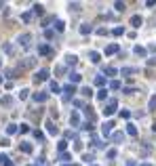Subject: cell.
Instances as JSON below:
<instances>
[{
  "label": "cell",
  "instance_id": "cell-1",
  "mask_svg": "<svg viewBox=\"0 0 156 166\" xmlns=\"http://www.w3.org/2000/svg\"><path fill=\"white\" fill-rule=\"evenodd\" d=\"M116 107H118V101H116V99H108V103L103 107V116H112V114L116 111Z\"/></svg>",
  "mask_w": 156,
  "mask_h": 166
},
{
  "label": "cell",
  "instance_id": "cell-2",
  "mask_svg": "<svg viewBox=\"0 0 156 166\" xmlns=\"http://www.w3.org/2000/svg\"><path fill=\"white\" fill-rule=\"evenodd\" d=\"M48 76H51V71L47 67H42V70H38L34 74V82H44V80H48Z\"/></svg>",
  "mask_w": 156,
  "mask_h": 166
},
{
  "label": "cell",
  "instance_id": "cell-3",
  "mask_svg": "<svg viewBox=\"0 0 156 166\" xmlns=\"http://www.w3.org/2000/svg\"><path fill=\"white\" fill-rule=\"evenodd\" d=\"M61 91H63V101L68 103V101L74 97V93H76V86H74V84H68V86H63Z\"/></svg>",
  "mask_w": 156,
  "mask_h": 166
},
{
  "label": "cell",
  "instance_id": "cell-4",
  "mask_svg": "<svg viewBox=\"0 0 156 166\" xmlns=\"http://www.w3.org/2000/svg\"><path fill=\"white\" fill-rule=\"evenodd\" d=\"M112 128H114V122H103V124H101V135H103V137H110V135H112Z\"/></svg>",
  "mask_w": 156,
  "mask_h": 166
},
{
  "label": "cell",
  "instance_id": "cell-5",
  "mask_svg": "<svg viewBox=\"0 0 156 166\" xmlns=\"http://www.w3.org/2000/svg\"><path fill=\"white\" fill-rule=\"evenodd\" d=\"M17 42H19L23 48H27V47H30V42H32V36H30V34H21L19 38H17Z\"/></svg>",
  "mask_w": 156,
  "mask_h": 166
},
{
  "label": "cell",
  "instance_id": "cell-6",
  "mask_svg": "<svg viewBox=\"0 0 156 166\" xmlns=\"http://www.w3.org/2000/svg\"><path fill=\"white\" fill-rule=\"evenodd\" d=\"M32 99H34L36 103H44V101L48 99V93H44V91H40V93H34V95H32Z\"/></svg>",
  "mask_w": 156,
  "mask_h": 166
},
{
  "label": "cell",
  "instance_id": "cell-7",
  "mask_svg": "<svg viewBox=\"0 0 156 166\" xmlns=\"http://www.w3.org/2000/svg\"><path fill=\"white\" fill-rule=\"evenodd\" d=\"M38 53L44 55V57H51V55H53V48L48 47V44H40V47H38Z\"/></svg>",
  "mask_w": 156,
  "mask_h": 166
},
{
  "label": "cell",
  "instance_id": "cell-8",
  "mask_svg": "<svg viewBox=\"0 0 156 166\" xmlns=\"http://www.w3.org/2000/svg\"><path fill=\"white\" fill-rule=\"evenodd\" d=\"M70 124H72V126H80V114H78V111H72V116H70Z\"/></svg>",
  "mask_w": 156,
  "mask_h": 166
},
{
  "label": "cell",
  "instance_id": "cell-9",
  "mask_svg": "<svg viewBox=\"0 0 156 166\" xmlns=\"http://www.w3.org/2000/svg\"><path fill=\"white\" fill-rule=\"evenodd\" d=\"M82 109H84V116H86V118L93 122V120H95V111H93V107H91V105H84Z\"/></svg>",
  "mask_w": 156,
  "mask_h": 166
},
{
  "label": "cell",
  "instance_id": "cell-10",
  "mask_svg": "<svg viewBox=\"0 0 156 166\" xmlns=\"http://www.w3.org/2000/svg\"><path fill=\"white\" fill-rule=\"evenodd\" d=\"M44 126H47L48 135H57V132H59V128H57V126H55V124H53L51 120H47V124H44Z\"/></svg>",
  "mask_w": 156,
  "mask_h": 166
},
{
  "label": "cell",
  "instance_id": "cell-11",
  "mask_svg": "<svg viewBox=\"0 0 156 166\" xmlns=\"http://www.w3.org/2000/svg\"><path fill=\"white\" fill-rule=\"evenodd\" d=\"M19 149H21V152H23V154H32V152H34V147H32V143H21V145H19Z\"/></svg>",
  "mask_w": 156,
  "mask_h": 166
},
{
  "label": "cell",
  "instance_id": "cell-12",
  "mask_svg": "<svg viewBox=\"0 0 156 166\" xmlns=\"http://www.w3.org/2000/svg\"><path fill=\"white\" fill-rule=\"evenodd\" d=\"M133 53H135L137 57H145V55H148V48H144V47H139V44H137V47L133 48Z\"/></svg>",
  "mask_w": 156,
  "mask_h": 166
},
{
  "label": "cell",
  "instance_id": "cell-13",
  "mask_svg": "<svg viewBox=\"0 0 156 166\" xmlns=\"http://www.w3.org/2000/svg\"><path fill=\"white\" fill-rule=\"evenodd\" d=\"M80 95H84L86 99H91V97H93V88H91V86H82V88H80Z\"/></svg>",
  "mask_w": 156,
  "mask_h": 166
},
{
  "label": "cell",
  "instance_id": "cell-14",
  "mask_svg": "<svg viewBox=\"0 0 156 166\" xmlns=\"http://www.w3.org/2000/svg\"><path fill=\"white\" fill-rule=\"evenodd\" d=\"M141 23H144V19H141L139 15H133V17H131V25H133V27H139Z\"/></svg>",
  "mask_w": 156,
  "mask_h": 166
},
{
  "label": "cell",
  "instance_id": "cell-15",
  "mask_svg": "<svg viewBox=\"0 0 156 166\" xmlns=\"http://www.w3.org/2000/svg\"><path fill=\"white\" fill-rule=\"evenodd\" d=\"M0 166H13V160L9 158V156H0Z\"/></svg>",
  "mask_w": 156,
  "mask_h": 166
},
{
  "label": "cell",
  "instance_id": "cell-16",
  "mask_svg": "<svg viewBox=\"0 0 156 166\" xmlns=\"http://www.w3.org/2000/svg\"><path fill=\"white\" fill-rule=\"evenodd\" d=\"M89 59L93 61V63H99V61H101V55H99L97 51H91V53H89Z\"/></svg>",
  "mask_w": 156,
  "mask_h": 166
},
{
  "label": "cell",
  "instance_id": "cell-17",
  "mask_svg": "<svg viewBox=\"0 0 156 166\" xmlns=\"http://www.w3.org/2000/svg\"><path fill=\"white\" fill-rule=\"evenodd\" d=\"M120 48H118V44H108L106 47V55H114V53H118Z\"/></svg>",
  "mask_w": 156,
  "mask_h": 166
},
{
  "label": "cell",
  "instance_id": "cell-18",
  "mask_svg": "<svg viewBox=\"0 0 156 166\" xmlns=\"http://www.w3.org/2000/svg\"><path fill=\"white\" fill-rule=\"evenodd\" d=\"M97 99H99V101H106V99H108V88H99V91H97Z\"/></svg>",
  "mask_w": 156,
  "mask_h": 166
},
{
  "label": "cell",
  "instance_id": "cell-19",
  "mask_svg": "<svg viewBox=\"0 0 156 166\" xmlns=\"http://www.w3.org/2000/svg\"><path fill=\"white\" fill-rule=\"evenodd\" d=\"M15 132H19V124H9L6 126V135H15Z\"/></svg>",
  "mask_w": 156,
  "mask_h": 166
},
{
  "label": "cell",
  "instance_id": "cell-20",
  "mask_svg": "<svg viewBox=\"0 0 156 166\" xmlns=\"http://www.w3.org/2000/svg\"><path fill=\"white\" fill-rule=\"evenodd\" d=\"M137 67H122V76H133V74H137Z\"/></svg>",
  "mask_w": 156,
  "mask_h": 166
},
{
  "label": "cell",
  "instance_id": "cell-21",
  "mask_svg": "<svg viewBox=\"0 0 156 166\" xmlns=\"http://www.w3.org/2000/svg\"><path fill=\"white\" fill-rule=\"evenodd\" d=\"M112 141H114V143L124 141V135H122V132H112Z\"/></svg>",
  "mask_w": 156,
  "mask_h": 166
},
{
  "label": "cell",
  "instance_id": "cell-22",
  "mask_svg": "<svg viewBox=\"0 0 156 166\" xmlns=\"http://www.w3.org/2000/svg\"><path fill=\"white\" fill-rule=\"evenodd\" d=\"M91 32H93V27H91L89 23H82V25H80V34L86 36V34H91Z\"/></svg>",
  "mask_w": 156,
  "mask_h": 166
},
{
  "label": "cell",
  "instance_id": "cell-23",
  "mask_svg": "<svg viewBox=\"0 0 156 166\" xmlns=\"http://www.w3.org/2000/svg\"><path fill=\"white\" fill-rule=\"evenodd\" d=\"M48 86H51V93H61V86L55 82V80H51V84H48Z\"/></svg>",
  "mask_w": 156,
  "mask_h": 166
},
{
  "label": "cell",
  "instance_id": "cell-24",
  "mask_svg": "<svg viewBox=\"0 0 156 166\" xmlns=\"http://www.w3.org/2000/svg\"><path fill=\"white\" fill-rule=\"evenodd\" d=\"M80 80H82V76H80V74H70V82H72V84H78Z\"/></svg>",
  "mask_w": 156,
  "mask_h": 166
},
{
  "label": "cell",
  "instance_id": "cell-25",
  "mask_svg": "<svg viewBox=\"0 0 156 166\" xmlns=\"http://www.w3.org/2000/svg\"><path fill=\"white\" fill-rule=\"evenodd\" d=\"M76 61H78V57H76V55H65V63H68V65H74Z\"/></svg>",
  "mask_w": 156,
  "mask_h": 166
},
{
  "label": "cell",
  "instance_id": "cell-26",
  "mask_svg": "<svg viewBox=\"0 0 156 166\" xmlns=\"http://www.w3.org/2000/svg\"><path fill=\"white\" fill-rule=\"evenodd\" d=\"M127 132H129L131 137H135V135H137V126H135V124H127Z\"/></svg>",
  "mask_w": 156,
  "mask_h": 166
},
{
  "label": "cell",
  "instance_id": "cell-27",
  "mask_svg": "<svg viewBox=\"0 0 156 166\" xmlns=\"http://www.w3.org/2000/svg\"><path fill=\"white\" fill-rule=\"evenodd\" d=\"M0 103H2V105H11V103H13V97L11 95H4L2 99H0Z\"/></svg>",
  "mask_w": 156,
  "mask_h": 166
},
{
  "label": "cell",
  "instance_id": "cell-28",
  "mask_svg": "<svg viewBox=\"0 0 156 166\" xmlns=\"http://www.w3.org/2000/svg\"><path fill=\"white\" fill-rule=\"evenodd\" d=\"M2 51H4L6 55H13V44H9V42H4V44H2Z\"/></svg>",
  "mask_w": 156,
  "mask_h": 166
},
{
  "label": "cell",
  "instance_id": "cell-29",
  "mask_svg": "<svg viewBox=\"0 0 156 166\" xmlns=\"http://www.w3.org/2000/svg\"><path fill=\"white\" fill-rule=\"evenodd\" d=\"M65 147H68V141H65V139L57 143V149H59V154H63V152H65Z\"/></svg>",
  "mask_w": 156,
  "mask_h": 166
},
{
  "label": "cell",
  "instance_id": "cell-30",
  "mask_svg": "<svg viewBox=\"0 0 156 166\" xmlns=\"http://www.w3.org/2000/svg\"><path fill=\"white\" fill-rule=\"evenodd\" d=\"M55 30H57V32H63V30H65V23H63L61 19H57V21H55Z\"/></svg>",
  "mask_w": 156,
  "mask_h": 166
},
{
  "label": "cell",
  "instance_id": "cell-31",
  "mask_svg": "<svg viewBox=\"0 0 156 166\" xmlns=\"http://www.w3.org/2000/svg\"><path fill=\"white\" fill-rule=\"evenodd\" d=\"M27 97H30V91H27V88H23V91H19V99H21V101H25Z\"/></svg>",
  "mask_w": 156,
  "mask_h": 166
},
{
  "label": "cell",
  "instance_id": "cell-32",
  "mask_svg": "<svg viewBox=\"0 0 156 166\" xmlns=\"http://www.w3.org/2000/svg\"><path fill=\"white\" fill-rule=\"evenodd\" d=\"M82 160L86 162V164H91V162L95 160V156H93V154H84V156H82Z\"/></svg>",
  "mask_w": 156,
  "mask_h": 166
},
{
  "label": "cell",
  "instance_id": "cell-33",
  "mask_svg": "<svg viewBox=\"0 0 156 166\" xmlns=\"http://www.w3.org/2000/svg\"><path fill=\"white\" fill-rule=\"evenodd\" d=\"M95 84H97V86H106V78H103V76H97Z\"/></svg>",
  "mask_w": 156,
  "mask_h": 166
},
{
  "label": "cell",
  "instance_id": "cell-34",
  "mask_svg": "<svg viewBox=\"0 0 156 166\" xmlns=\"http://www.w3.org/2000/svg\"><path fill=\"white\" fill-rule=\"evenodd\" d=\"M59 160L61 162H68V160H72V156L68 154V152H63V154H59Z\"/></svg>",
  "mask_w": 156,
  "mask_h": 166
},
{
  "label": "cell",
  "instance_id": "cell-35",
  "mask_svg": "<svg viewBox=\"0 0 156 166\" xmlns=\"http://www.w3.org/2000/svg\"><path fill=\"white\" fill-rule=\"evenodd\" d=\"M110 88H112V91H120V82L118 80H112V82H110Z\"/></svg>",
  "mask_w": 156,
  "mask_h": 166
},
{
  "label": "cell",
  "instance_id": "cell-36",
  "mask_svg": "<svg viewBox=\"0 0 156 166\" xmlns=\"http://www.w3.org/2000/svg\"><path fill=\"white\" fill-rule=\"evenodd\" d=\"M106 74H108V76H116V74H118V70L110 65V67H106Z\"/></svg>",
  "mask_w": 156,
  "mask_h": 166
},
{
  "label": "cell",
  "instance_id": "cell-37",
  "mask_svg": "<svg viewBox=\"0 0 156 166\" xmlns=\"http://www.w3.org/2000/svg\"><path fill=\"white\" fill-rule=\"evenodd\" d=\"M114 9H116L118 13H122L124 11V2H114Z\"/></svg>",
  "mask_w": 156,
  "mask_h": 166
},
{
  "label": "cell",
  "instance_id": "cell-38",
  "mask_svg": "<svg viewBox=\"0 0 156 166\" xmlns=\"http://www.w3.org/2000/svg\"><path fill=\"white\" fill-rule=\"evenodd\" d=\"M112 34H114V36H122V34H124V27H114Z\"/></svg>",
  "mask_w": 156,
  "mask_h": 166
},
{
  "label": "cell",
  "instance_id": "cell-39",
  "mask_svg": "<svg viewBox=\"0 0 156 166\" xmlns=\"http://www.w3.org/2000/svg\"><path fill=\"white\" fill-rule=\"evenodd\" d=\"M34 13H36V15H42V13H44L42 4H34Z\"/></svg>",
  "mask_w": 156,
  "mask_h": 166
},
{
  "label": "cell",
  "instance_id": "cell-40",
  "mask_svg": "<svg viewBox=\"0 0 156 166\" xmlns=\"http://www.w3.org/2000/svg\"><path fill=\"white\" fill-rule=\"evenodd\" d=\"M148 109H156V97H152V99L148 101Z\"/></svg>",
  "mask_w": 156,
  "mask_h": 166
},
{
  "label": "cell",
  "instance_id": "cell-41",
  "mask_svg": "<svg viewBox=\"0 0 156 166\" xmlns=\"http://www.w3.org/2000/svg\"><path fill=\"white\" fill-rule=\"evenodd\" d=\"M70 11H80V4H78V2H70Z\"/></svg>",
  "mask_w": 156,
  "mask_h": 166
},
{
  "label": "cell",
  "instance_id": "cell-42",
  "mask_svg": "<svg viewBox=\"0 0 156 166\" xmlns=\"http://www.w3.org/2000/svg\"><path fill=\"white\" fill-rule=\"evenodd\" d=\"M21 19H23L25 23H27V21H32V13H23V15H21Z\"/></svg>",
  "mask_w": 156,
  "mask_h": 166
},
{
  "label": "cell",
  "instance_id": "cell-43",
  "mask_svg": "<svg viewBox=\"0 0 156 166\" xmlns=\"http://www.w3.org/2000/svg\"><path fill=\"white\" fill-rule=\"evenodd\" d=\"M34 137H36L38 141H44V135H42L40 131H34Z\"/></svg>",
  "mask_w": 156,
  "mask_h": 166
},
{
  "label": "cell",
  "instance_id": "cell-44",
  "mask_svg": "<svg viewBox=\"0 0 156 166\" xmlns=\"http://www.w3.org/2000/svg\"><path fill=\"white\" fill-rule=\"evenodd\" d=\"M120 118L129 120V118H131V111H127V109H124V111H120Z\"/></svg>",
  "mask_w": 156,
  "mask_h": 166
},
{
  "label": "cell",
  "instance_id": "cell-45",
  "mask_svg": "<svg viewBox=\"0 0 156 166\" xmlns=\"http://www.w3.org/2000/svg\"><path fill=\"white\" fill-rule=\"evenodd\" d=\"M30 131V126L27 124H19V132H27Z\"/></svg>",
  "mask_w": 156,
  "mask_h": 166
},
{
  "label": "cell",
  "instance_id": "cell-46",
  "mask_svg": "<svg viewBox=\"0 0 156 166\" xmlns=\"http://www.w3.org/2000/svg\"><path fill=\"white\" fill-rule=\"evenodd\" d=\"M74 149H78V152H80V149H82V143L78 141V139H76V141H74Z\"/></svg>",
  "mask_w": 156,
  "mask_h": 166
},
{
  "label": "cell",
  "instance_id": "cell-47",
  "mask_svg": "<svg viewBox=\"0 0 156 166\" xmlns=\"http://www.w3.org/2000/svg\"><path fill=\"white\" fill-rule=\"evenodd\" d=\"M108 158H110V160H114V158H116V149H110V152H108Z\"/></svg>",
  "mask_w": 156,
  "mask_h": 166
},
{
  "label": "cell",
  "instance_id": "cell-48",
  "mask_svg": "<svg viewBox=\"0 0 156 166\" xmlns=\"http://www.w3.org/2000/svg\"><path fill=\"white\" fill-rule=\"evenodd\" d=\"M44 36H47L48 40H51V38H53V36H55V32H53V30H47V32H44Z\"/></svg>",
  "mask_w": 156,
  "mask_h": 166
},
{
  "label": "cell",
  "instance_id": "cell-49",
  "mask_svg": "<svg viewBox=\"0 0 156 166\" xmlns=\"http://www.w3.org/2000/svg\"><path fill=\"white\" fill-rule=\"evenodd\" d=\"M97 34H99V36H106V34H108V30H106V27H99V30H97Z\"/></svg>",
  "mask_w": 156,
  "mask_h": 166
},
{
  "label": "cell",
  "instance_id": "cell-50",
  "mask_svg": "<svg viewBox=\"0 0 156 166\" xmlns=\"http://www.w3.org/2000/svg\"><path fill=\"white\" fill-rule=\"evenodd\" d=\"M122 93H124V95H133V93H137V91H135V88H124Z\"/></svg>",
  "mask_w": 156,
  "mask_h": 166
},
{
  "label": "cell",
  "instance_id": "cell-51",
  "mask_svg": "<svg viewBox=\"0 0 156 166\" xmlns=\"http://www.w3.org/2000/svg\"><path fill=\"white\" fill-rule=\"evenodd\" d=\"M82 128H84V131H93V124H91V122H86Z\"/></svg>",
  "mask_w": 156,
  "mask_h": 166
},
{
  "label": "cell",
  "instance_id": "cell-52",
  "mask_svg": "<svg viewBox=\"0 0 156 166\" xmlns=\"http://www.w3.org/2000/svg\"><path fill=\"white\" fill-rule=\"evenodd\" d=\"M127 166H137V162L135 160H127Z\"/></svg>",
  "mask_w": 156,
  "mask_h": 166
},
{
  "label": "cell",
  "instance_id": "cell-53",
  "mask_svg": "<svg viewBox=\"0 0 156 166\" xmlns=\"http://www.w3.org/2000/svg\"><path fill=\"white\" fill-rule=\"evenodd\" d=\"M148 65H156V57H152V59H148Z\"/></svg>",
  "mask_w": 156,
  "mask_h": 166
},
{
  "label": "cell",
  "instance_id": "cell-54",
  "mask_svg": "<svg viewBox=\"0 0 156 166\" xmlns=\"http://www.w3.org/2000/svg\"><path fill=\"white\" fill-rule=\"evenodd\" d=\"M152 131H154V132H156V122H154V124H152Z\"/></svg>",
  "mask_w": 156,
  "mask_h": 166
},
{
  "label": "cell",
  "instance_id": "cell-55",
  "mask_svg": "<svg viewBox=\"0 0 156 166\" xmlns=\"http://www.w3.org/2000/svg\"><path fill=\"white\" fill-rule=\"evenodd\" d=\"M139 166H152V164H148V162H144V164H139Z\"/></svg>",
  "mask_w": 156,
  "mask_h": 166
},
{
  "label": "cell",
  "instance_id": "cell-56",
  "mask_svg": "<svg viewBox=\"0 0 156 166\" xmlns=\"http://www.w3.org/2000/svg\"><path fill=\"white\" fill-rule=\"evenodd\" d=\"M61 166H78V164H61Z\"/></svg>",
  "mask_w": 156,
  "mask_h": 166
},
{
  "label": "cell",
  "instance_id": "cell-57",
  "mask_svg": "<svg viewBox=\"0 0 156 166\" xmlns=\"http://www.w3.org/2000/svg\"><path fill=\"white\" fill-rule=\"evenodd\" d=\"M2 6H4V2H0V9H2Z\"/></svg>",
  "mask_w": 156,
  "mask_h": 166
},
{
  "label": "cell",
  "instance_id": "cell-58",
  "mask_svg": "<svg viewBox=\"0 0 156 166\" xmlns=\"http://www.w3.org/2000/svg\"><path fill=\"white\" fill-rule=\"evenodd\" d=\"M0 84H2V76H0Z\"/></svg>",
  "mask_w": 156,
  "mask_h": 166
},
{
  "label": "cell",
  "instance_id": "cell-59",
  "mask_svg": "<svg viewBox=\"0 0 156 166\" xmlns=\"http://www.w3.org/2000/svg\"><path fill=\"white\" fill-rule=\"evenodd\" d=\"M91 166H95V164H91Z\"/></svg>",
  "mask_w": 156,
  "mask_h": 166
},
{
  "label": "cell",
  "instance_id": "cell-60",
  "mask_svg": "<svg viewBox=\"0 0 156 166\" xmlns=\"http://www.w3.org/2000/svg\"><path fill=\"white\" fill-rule=\"evenodd\" d=\"M0 65H2V63H0Z\"/></svg>",
  "mask_w": 156,
  "mask_h": 166
}]
</instances>
